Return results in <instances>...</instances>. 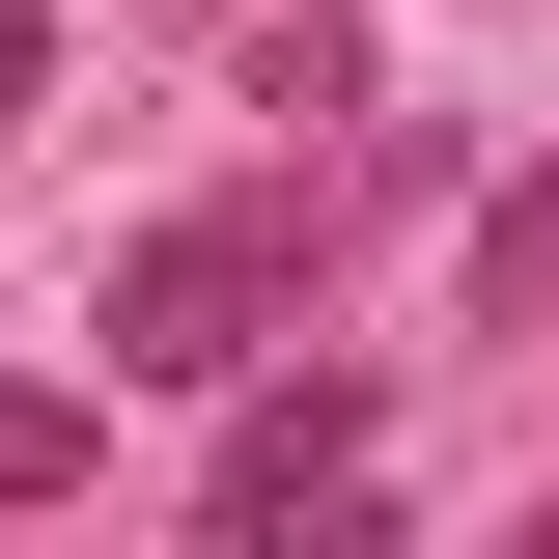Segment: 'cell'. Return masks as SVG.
Here are the masks:
<instances>
[{
    "mask_svg": "<svg viewBox=\"0 0 559 559\" xmlns=\"http://www.w3.org/2000/svg\"><path fill=\"white\" fill-rule=\"evenodd\" d=\"M419 168H448V140H419V112H364L336 168H224V197H168V224L112 252V364H140V392H224V364H280V336H308V280H336L364 224L419 197Z\"/></svg>",
    "mask_w": 559,
    "mask_h": 559,
    "instance_id": "cell-1",
    "label": "cell"
},
{
    "mask_svg": "<svg viewBox=\"0 0 559 559\" xmlns=\"http://www.w3.org/2000/svg\"><path fill=\"white\" fill-rule=\"evenodd\" d=\"M224 392H252V419H224L197 532H224V559H280V532L336 559V532H364V392H336V364H308V392H280V364H224Z\"/></svg>",
    "mask_w": 559,
    "mask_h": 559,
    "instance_id": "cell-2",
    "label": "cell"
},
{
    "mask_svg": "<svg viewBox=\"0 0 559 559\" xmlns=\"http://www.w3.org/2000/svg\"><path fill=\"white\" fill-rule=\"evenodd\" d=\"M476 336H559V168L476 197Z\"/></svg>",
    "mask_w": 559,
    "mask_h": 559,
    "instance_id": "cell-3",
    "label": "cell"
},
{
    "mask_svg": "<svg viewBox=\"0 0 559 559\" xmlns=\"http://www.w3.org/2000/svg\"><path fill=\"white\" fill-rule=\"evenodd\" d=\"M84 476V392H0V503H57Z\"/></svg>",
    "mask_w": 559,
    "mask_h": 559,
    "instance_id": "cell-4",
    "label": "cell"
}]
</instances>
